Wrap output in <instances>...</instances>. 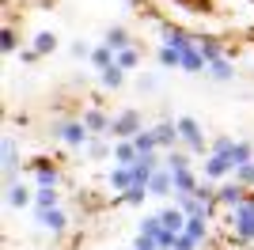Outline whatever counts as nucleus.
<instances>
[{"mask_svg":"<svg viewBox=\"0 0 254 250\" xmlns=\"http://www.w3.org/2000/svg\"><path fill=\"white\" fill-rule=\"evenodd\" d=\"M179 133H182V148H190L193 156H209V140H205L197 118L182 114V118H179Z\"/></svg>","mask_w":254,"mask_h":250,"instance_id":"obj_1","label":"nucleus"},{"mask_svg":"<svg viewBox=\"0 0 254 250\" xmlns=\"http://www.w3.org/2000/svg\"><path fill=\"white\" fill-rule=\"evenodd\" d=\"M57 140H61L64 148H87V140H91V129L84 125V118H68V122L57 125Z\"/></svg>","mask_w":254,"mask_h":250,"instance_id":"obj_2","label":"nucleus"},{"mask_svg":"<svg viewBox=\"0 0 254 250\" xmlns=\"http://www.w3.org/2000/svg\"><path fill=\"white\" fill-rule=\"evenodd\" d=\"M247 189L251 186H243L239 178H224L220 186H216V205L220 208H239L247 201Z\"/></svg>","mask_w":254,"mask_h":250,"instance_id":"obj_3","label":"nucleus"},{"mask_svg":"<svg viewBox=\"0 0 254 250\" xmlns=\"http://www.w3.org/2000/svg\"><path fill=\"white\" fill-rule=\"evenodd\" d=\"M148 193L152 197H175V171H171L167 163L163 167H156V171H152V178H148Z\"/></svg>","mask_w":254,"mask_h":250,"instance_id":"obj_4","label":"nucleus"},{"mask_svg":"<svg viewBox=\"0 0 254 250\" xmlns=\"http://www.w3.org/2000/svg\"><path fill=\"white\" fill-rule=\"evenodd\" d=\"M0 159H4V182H15V171H19V144H15V136L0 140Z\"/></svg>","mask_w":254,"mask_h":250,"instance_id":"obj_5","label":"nucleus"},{"mask_svg":"<svg viewBox=\"0 0 254 250\" xmlns=\"http://www.w3.org/2000/svg\"><path fill=\"white\" fill-rule=\"evenodd\" d=\"M137 133H140V110H122V114H114L110 136H137Z\"/></svg>","mask_w":254,"mask_h":250,"instance_id":"obj_6","label":"nucleus"},{"mask_svg":"<svg viewBox=\"0 0 254 250\" xmlns=\"http://www.w3.org/2000/svg\"><path fill=\"white\" fill-rule=\"evenodd\" d=\"M209 182H224V178H232L235 175V167L228 156H205V171H201Z\"/></svg>","mask_w":254,"mask_h":250,"instance_id":"obj_7","label":"nucleus"},{"mask_svg":"<svg viewBox=\"0 0 254 250\" xmlns=\"http://www.w3.org/2000/svg\"><path fill=\"white\" fill-rule=\"evenodd\" d=\"M34 220L42 224L50 235H61L64 228H68V216H64V208L57 205V208H46V212H34Z\"/></svg>","mask_w":254,"mask_h":250,"instance_id":"obj_8","label":"nucleus"},{"mask_svg":"<svg viewBox=\"0 0 254 250\" xmlns=\"http://www.w3.org/2000/svg\"><path fill=\"white\" fill-rule=\"evenodd\" d=\"M156 129V140H159V152H167V148H179L182 144V133H179V122H159L152 125Z\"/></svg>","mask_w":254,"mask_h":250,"instance_id":"obj_9","label":"nucleus"},{"mask_svg":"<svg viewBox=\"0 0 254 250\" xmlns=\"http://www.w3.org/2000/svg\"><path fill=\"white\" fill-rule=\"evenodd\" d=\"M159 34H163V42L179 46V50H193V46H197V34H186V31H179V27H171V23H159Z\"/></svg>","mask_w":254,"mask_h":250,"instance_id":"obj_10","label":"nucleus"},{"mask_svg":"<svg viewBox=\"0 0 254 250\" xmlns=\"http://www.w3.org/2000/svg\"><path fill=\"white\" fill-rule=\"evenodd\" d=\"M106 186L114 189V193L129 189V186H133V167H129V163H114V171L106 175Z\"/></svg>","mask_w":254,"mask_h":250,"instance_id":"obj_11","label":"nucleus"},{"mask_svg":"<svg viewBox=\"0 0 254 250\" xmlns=\"http://www.w3.org/2000/svg\"><path fill=\"white\" fill-rule=\"evenodd\" d=\"M4 205L8 208H27L31 205V189L23 186V182H8V186H4Z\"/></svg>","mask_w":254,"mask_h":250,"instance_id":"obj_12","label":"nucleus"},{"mask_svg":"<svg viewBox=\"0 0 254 250\" xmlns=\"http://www.w3.org/2000/svg\"><path fill=\"white\" fill-rule=\"evenodd\" d=\"M84 125L95 136H106V133H110V125H114V118H106V110H95V106H91V110H84Z\"/></svg>","mask_w":254,"mask_h":250,"instance_id":"obj_13","label":"nucleus"},{"mask_svg":"<svg viewBox=\"0 0 254 250\" xmlns=\"http://www.w3.org/2000/svg\"><path fill=\"white\" fill-rule=\"evenodd\" d=\"M159 220H163V228H167V231H186V212L179 208V201L159 208Z\"/></svg>","mask_w":254,"mask_h":250,"instance_id":"obj_14","label":"nucleus"},{"mask_svg":"<svg viewBox=\"0 0 254 250\" xmlns=\"http://www.w3.org/2000/svg\"><path fill=\"white\" fill-rule=\"evenodd\" d=\"M197 175H193L190 167H182V171H175V197H186V193H197Z\"/></svg>","mask_w":254,"mask_h":250,"instance_id":"obj_15","label":"nucleus"},{"mask_svg":"<svg viewBox=\"0 0 254 250\" xmlns=\"http://www.w3.org/2000/svg\"><path fill=\"white\" fill-rule=\"evenodd\" d=\"M205 68H209V57H205L197 46H193V50H182V72L197 76V72H205Z\"/></svg>","mask_w":254,"mask_h":250,"instance_id":"obj_16","label":"nucleus"},{"mask_svg":"<svg viewBox=\"0 0 254 250\" xmlns=\"http://www.w3.org/2000/svg\"><path fill=\"white\" fill-rule=\"evenodd\" d=\"M31 175H34V186H57V182H61L57 167H53V163H46V159H38V163L31 167Z\"/></svg>","mask_w":254,"mask_h":250,"instance_id":"obj_17","label":"nucleus"},{"mask_svg":"<svg viewBox=\"0 0 254 250\" xmlns=\"http://www.w3.org/2000/svg\"><path fill=\"white\" fill-rule=\"evenodd\" d=\"M87 61H91V64L99 68V72H103V68L118 64V50L110 46V42H103V46H95V50H91V57H87Z\"/></svg>","mask_w":254,"mask_h":250,"instance_id":"obj_18","label":"nucleus"},{"mask_svg":"<svg viewBox=\"0 0 254 250\" xmlns=\"http://www.w3.org/2000/svg\"><path fill=\"white\" fill-rule=\"evenodd\" d=\"M137 144H133V136H118L114 140V163H137Z\"/></svg>","mask_w":254,"mask_h":250,"instance_id":"obj_19","label":"nucleus"},{"mask_svg":"<svg viewBox=\"0 0 254 250\" xmlns=\"http://www.w3.org/2000/svg\"><path fill=\"white\" fill-rule=\"evenodd\" d=\"M148 197H152V193H148V186L133 182L129 189H122V193H118V205H133V208H140V205H144Z\"/></svg>","mask_w":254,"mask_h":250,"instance_id":"obj_20","label":"nucleus"},{"mask_svg":"<svg viewBox=\"0 0 254 250\" xmlns=\"http://www.w3.org/2000/svg\"><path fill=\"white\" fill-rule=\"evenodd\" d=\"M57 205H61L57 186H38V193H34V212H46V208H57Z\"/></svg>","mask_w":254,"mask_h":250,"instance_id":"obj_21","label":"nucleus"},{"mask_svg":"<svg viewBox=\"0 0 254 250\" xmlns=\"http://www.w3.org/2000/svg\"><path fill=\"white\" fill-rule=\"evenodd\" d=\"M156 61L163 64V68H182V50L171 46V42H163V46L156 50Z\"/></svg>","mask_w":254,"mask_h":250,"instance_id":"obj_22","label":"nucleus"},{"mask_svg":"<svg viewBox=\"0 0 254 250\" xmlns=\"http://www.w3.org/2000/svg\"><path fill=\"white\" fill-rule=\"evenodd\" d=\"M99 83H103L106 91H118V87L126 83V68H122V64H110V68H103V72H99Z\"/></svg>","mask_w":254,"mask_h":250,"instance_id":"obj_23","label":"nucleus"},{"mask_svg":"<svg viewBox=\"0 0 254 250\" xmlns=\"http://www.w3.org/2000/svg\"><path fill=\"white\" fill-rule=\"evenodd\" d=\"M197 50L205 53V57H209V61H216V57H224V42L220 38H212V34H197Z\"/></svg>","mask_w":254,"mask_h":250,"instance_id":"obj_24","label":"nucleus"},{"mask_svg":"<svg viewBox=\"0 0 254 250\" xmlns=\"http://www.w3.org/2000/svg\"><path fill=\"white\" fill-rule=\"evenodd\" d=\"M190 148H167V152H163V163L171 167V171H182V167H190Z\"/></svg>","mask_w":254,"mask_h":250,"instance_id":"obj_25","label":"nucleus"},{"mask_svg":"<svg viewBox=\"0 0 254 250\" xmlns=\"http://www.w3.org/2000/svg\"><path fill=\"white\" fill-rule=\"evenodd\" d=\"M87 156H91V159H114V144H106V136L91 133V140H87Z\"/></svg>","mask_w":254,"mask_h":250,"instance_id":"obj_26","label":"nucleus"},{"mask_svg":"<svg viewBox=\"0 0 254 250\" xmlns=\"http://www.w3.org/2000/svg\"><path fill=\"white\" fill-rule=\"evenodd\" d=\"M186 235H193L197 243L209 239V216H186Z\"/></svg>","mask_w":254,"mask_h":250,"instance_id":"obj_27","label":"nucleus"},{"mask_svg":"<svg viewBox=\"0 0 254 250\" xmlns=\"http://www.w3.org/2000/svg\"><path fill=\"white\" fill-rule=\"evenodd\" d=\"M228 159H232V167H243L247 159H254V144L251 140H235V148L228 152Z\"/></svg>","mask_w":254,"mask_h":250,"instance_id":"obj_28","label":"nucleus"},{"mask_svg":"<svg viewBox=\"0 0 254 250\" xmlns=\"http://www.w3.org/2000/svg\"><path fill=\"white\" fill-rule=\"evenodd\" d=\"M209 72H212V80L228 83V80L235 76V68H232V61H228V57H216V61H209Z\"/></svg>","mask_w":254,"mask_h":250,"instance_id":"obj_29","label":"nucleus"},{"mask_svg":"<svg viewBox=\"0 0 254 250\" xmlns=\"http://www.w3.org/2000/svg\"><path fill=\"white\" fill-rule=\"evenodd\" d=\"M53 50H57V34H53V31L34 34V53H38V57H50Z\"/></svg>","mask_w":254,"mask_h":250,"instance_id":"obj_30","label":"nucleus"},{"mask_svg":"<svg viewBox=\"0 0 254 250\" xmlns=\"http://www.w3.org/2000/svg\"><path fill=\"white\" fill-rule=\"evenodd\" d=\"M103 42H110L114 50H126V46H133V42H129V31H126V27H106Z\"/></svg>","mask_w":254,"mask_h":250,"instance_id":"obj_31","label":"nucleus"},{"mask_svg":"<svg viewBox=\"0 0 254 250\" xmlns=\"http://www.w3.org/2000/svg\"><path fill=\"white\" fill-rule=\"evenodd\" d=\"M133 144H137V152H159V140H156V129H140L137 136H133Z\"/></svg>","mask_w":254,"mask_h":250,"instance_id":"obj_32","label":"nucleus"},{"mask_svg":"<svg viewBox=\"0 0 254 250\" xmlns=\"http://www.w3.org/2000/svg\"><path fill=\"white\" fill-rule=\"evenodd\" d=\"M118 64H122L126 72H133V68L140 64V50H137V46H126V50H118Z\"/></svg>","mask_w":254,"mask_h":250,"instance_id":"obj_33","label":"nucleus"},{"mask_svg":"<svg viewBox=\"0 0 254 250\" xmlns=\"http://www.w3.org/2000/svg\"><path fill=\"white\" fill-rule=\"evenodd\" d=\"M232 148H235L232 136H212V140H209V156H228Z\"/></svg>","mask_w":254,"mask_h":250,"instance_id":"obj_34","label":"nucleus"},{"mask_svg":"<svg viewBox=\"0 0 254 250\" xmlns=\"http://www.w3.org/2000/svg\"><path fill=\"white\" fill-rule=\"evenodd\" d=\"M133 250H159V239L152 231H137V239H133Z\"/></svg>","mask_w":254,"mask_h":250,"instance_id":"obj_35","label":"nucleus"},{"mask_svg":"<svg viewBox=\"0 0 254 250\" xmlns=\"http://www.w3.org/2000/svg\"><path fill=\"white\" fill-rule=\"evenodd\" d=\"M232 178H239L243 186H254V159H247L243 167H235V175Z\"/></svg>","mask_w":254,"mask_h":250,"instance_id":"obj_36","label":"nucleus"},{"mask_svg":"<svg viewBox=\"0 0 254 250\" xmlns=\"http://www.w3.org/2000/svg\"><path fill=\"white\" fill-rule=\"evenodd\" d=\"M0 53H15V31H11V27H4V31H0Z\"/></svg>","mask_w":254,"mask_h":250,"instance_id":"obj_37","label":"nucleus"},{"mask_svg":"<svg viewBox=\"0 0 254 250\" xmlns=\"http://www.w3.org/2000/svg\"><path fill=\"white\" fill-rule=\"evenodd\" d=\"M197 247H201V243L193 239V235H186V231H182L179 239H175V250H197Z\"/></svg>","mask_w":254,"mask_h":250,"instance_id":"obj_38","label":"nucleus"},{"mask_svg":"<svg viewBox=\"0 0 254 250\" xmlns=\"http://www.w3.org/2000/svg\"><path fill=\"white\" fill-rule=\"evenodd\" d=\"M95 46H87V42H72V57H91Z\"/></svg>","mask_w":254,"mask_h":250,"instance_id":"obj_39","label":"nucleus"},{"mask_svg":"<svg viewBox=\"0 0 254 250\" xmlns=\"http://www.w3.org/2000/svg\"><path fill=\"white\" fill-rule=\"evenodd\" d=\"M137 87L140 91H156V76H137Z\"/></svg>","mask_w":254,"mask_h":250,"instance_id":"obj_40","label":"nucleus"}]
</instances>
